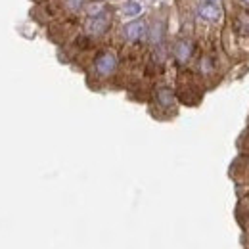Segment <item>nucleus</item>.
<instances>
[{
  "mask_svg": "<svg viewBox=\"0 0 249 249\" xmlns=\"http://www.w3.org/2000/svg\"><path fill=\"white\" fill-rule=\"evenodd\" d=\"M83 2H85V0H65V6H67L69 10H79V8L83 6Z\"/></svg>",
  "mask_w": 249,
  "mask_h": 249,
  "instance_id": "obj_8",
  "label": "nucleus"
},
{
  "mask_svg": "<svg viewBox=\"0 0 249 249\" xmlns=\"http://www.w3.org/2000/svg\"><path fill=\"white\" fill-rule=\"evenodd\" d=\"M140 4H136V2H130V4H126V8H124V16H128V18H132V16H138L140 14Z\"/></svg>",
  "mask_w": 249,
  "mask_h": 249,
  "instance_id": "obj_7",
  "label": "nucleus"
},
{
  "mask_svg": "<svg viewBox=\"0 0 249 249\" xmlns=\"http://www.w3.org/2000/svg\"><path fill=\"white\" fill-rule=\"evenodd\" d=\"M156 102L161 106V107H173L175 106V94L171 89H167V87H163V89H159L156 92Z\"/></svg>",
  "mask_w": 249,
  "mask_h": 249,
  "instance_id": "obj_6",
  "label": "nucleus"
},
{
  "mask_svg": "<svg viewBox=\"0 0 249 249\" xmlns=\"http://www.w3.org/2000/svg\"><path fill=\"white\" fill-rule=\"evenodd\" d=\"M173 54H175V58H177V62L178 63L190 62V58H192V54H194V44H192V40L180 38V40L175 44Z\"/></svg>",
  "mask_w": 249,
  "mask_h": 249,
  "instance_id": "obj_4",
  "label": "nucleus"
},
{
  "mask_svg": "<svg viewBox=\"0 0 249 249\" xmlns=\"http://www.w3.org/2000/svg\"><path fill=\"white\" fill-rule=\"evenodd\" d=\"M117 67H119V58L113 50H102L94 60V73L100 79L111 77L117 71Z\"/></svg>",
  "mask_w": 249,
  "mask_h": 249,
  "instance_id": "obj_1",
  "label": "nucleus"
},
{
  "mask_svg": "<svg viewBox=\"0 0 249 249\" xmlns=\"http://www.w3.org/2000/svg\"><path fill=\"white\" fill-rule=\"evenodd\" d=\"M242 2H246V4H249V0H242Z\"/></svg>",
  "mask_w": 249,
  "mask_h": 249,
  "instance_id": "obj_9",
  "label": "nucleus"
},
{
  "mask_svg": "<svg viewBox=\"0 0 249 249\" xmlns=\"http://www.w3.org/2000/svg\"><path fill=\"white\" fill-rule=\"evenodd\" d=\"M209 2H215V0H209Z\"/></svg>",
  "mask_w": 249,
  "mask_h": 249,
  "instance_id": "obj_10",
  "label": "nucleus"
},
{
  "mask_svg": "<svg viewBox=\"0 0 249 249\" xmlns=\"http://www.w3.org/2000/svg\"><path fill=\"white\" fill-rule=\"evenodd\" d=\"M197 14L205 21H218L220 19V10H218V6H215V2H207V4L199 6Z\"/></svg>",
  "mask_w": 249,
  "mask_h": 249,
  "instance_id": "obj_5",
  "label": "nucleus"
},
{
  "mask_svg": "<svg viewBox=\"0 0 249 249\" xmlns=\"http://www.w3.org/2000/svg\"><path fill=\"white\" fill-rule=\"evenodd\" d=\"M109 25H111L109 16L106 12H102L98 16H90L89 18V21H87V33L90 36H100V35H104V33L109 29Z\"/></svg>",
  "mask_w": 249,
  "mask_h": 249,
  "instance_id": "obj_2",
  "label": "nucleus"
},
{
  "mask_svg": "<svg viewBox=\"0 0 249 249\" xmlns=\"http://www.w3.org/2000/svg\"><path fill=\"white\" fill-rule=\"evenodd\" d=\"M146 31H148L146 23H144L142 19H136V21H130V23L124 25L123 35L128 42H136V40H140L142 36H146Z\"/></svg>",
  "mask_w": 249,
  "mask_h": 249,
  "instance_id": "obj_3",
  "label": "nucleus"
}]
</instances>
